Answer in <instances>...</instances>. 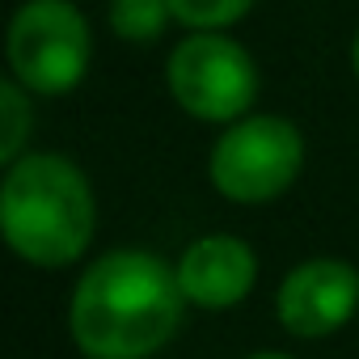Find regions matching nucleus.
<instances>
[{"mask_svg": "<svg viewBox=\"0 0 359 359\" xmlns=\"http://www.w3.org/2000/svg\"><path fill=\"white\" fill-rule=\"evenodd\" d=\"M169 97L199 123H237L258 102V64L224 30H191L165 64Z\"/></svg>", "mask_w": 359, "mask_h": 359, "instance_id": "5", "label": "nucleus"}, {"mask_svg": "<svg viewBox=\"0 0 359 359\" xmlns=\"http://www.w3.org/2000/svg\"><path fill=\"white\" fill-rule=\"evenodd\" d=\"M0 233L5 245L43 271L85 258L97 233V199L76 161L60 152H26L0 182Z\"/></svg>", "mask_w": 359, "mask_h": 359, "instance_id": "2", "label": "nucleus"}, {"mask_svg": "<svg viewBox=\"0 0 359 359\" xmlns=\"http://www.w3.org/2000/svg\"><path fill=\"white\" fill-rule=\"evenodd\" d=\"M9 76L34 97L72 93L93 64V30L72 0H26L9 22Z\"/></svg>", "mask_w": 359, "mask_h": 359, "instance_id": "4", "label": "nucleus"}, {"mask_svg": "<svg viewBox=\"0 0 359 359\" xmlns=\"http://www.w3.org/2000/svg\"><path fill=\"white\" fill-rule=\"evenodd\" d=\"M351 68H355V76H359V34H355V43H351Z\"/></svg>", "mask_w": 359, "mask_h": 359, "instance_id": "12", "label": "nucleus"}, {"mask_svg": "<svg viewBox=\"0 0 359 359\" xmlns=\"http://www.w3.org/2000/svg\"><path fill=\"white\" fill-rule=\"evenodd\" d=\"M177 271L152 250H106L68 300V334L85 359H152L182 325Z\"/></svg>", "mask_w": 359, "mask_h": 359, "instance_id": "1", "label": "nucleus"}, {"mask_svg": "<svg viewBox=\"0 0 359 359\" xmlns=\"http://www.w3.org/2000/svg\"><path fill=\"white\" fill-rule=\"evenodd\" d=\"M173 271H177V287H182L191 309L224 313L250 300L258 283V254L233 233H208L182 250Z\"/></svg>", "mask_w": 359, "mask_h": 359, "instance_id": "7", "label": "nucleus"}, {"mask_svg": "<svg viewBox=\"0 0 359 359\" xmlns=\"http://www.w3.org/2000/svg\"><path fill=\"white\" fill-rule=\"evenodd\" d=\"M169 9L187 30H229L254 9V0H169Z\"/></svg>", "mask_w": 359, "mask_h": 359, "instance_id": "10", "label": "nucleus"}, {"mask_svg": "<svg viewBox=\"0 0 359 359\" xmlns=\"http://www.w3.org/2000/svg\"><path fill=\"white\" fill-rule=\"evenodd\" d=\"M110 30L123 43H156L165 26L173 22L169 0H110Z\"/></svg>", "mask_w": 359, "mask_h": 359, "instance_id": "8", "label": "nucleus"}, {"mask_svg": "<svg viewBox=\"0 0 359 359\" xmlns=\"http://www.w3.org/2000/svg\"><path fill=\"white\" fill-rule=\"evenodd\" d=\"M250 359H292V355H283V351H258V355H250Z\"/></svg>", "mask_w": 359, "mask_h": 359, "instance_id": "11", "label": "nucleus"}, {"mask_svg": "<svg viewBox=\"0 0 359 359\" xmlns=\"http://www.w3.org/2000/svg\"><path fill=\"white\" fill-rule=\"evenodd\" d=\"M275 313L292 338H330L359 313V271L346 258L296 262L275 292Z\"/></svg>", "mask_w": 359, "mask_h": 359, "instance_id": "6", "label": "nucleus"}, {"mask_svg": "<svg viewBox=\"0 0 359 359\" xmlns=\"http://www.w3.org/2000/svg\"><path fill=\"white\" fill-rule=\"evenodd\" d=\"M304 169V135L283 114H245L229 123L208 156L216 195L241 208H262L292 191Z\"/></svg>", "mask_w": 359, "mask_h": 359, "instance_id": "3", "label": "nucleus"}, {"mask_svg": "<svg viewBox=\"0 0 359 359\" xmlns=\"http://www.w3.org/2000/svg\"><path fill=\"white\" fill-rule=\"evenodd\" d=\"M30 97L34 93L22 89L13 76L0 85V161H5V169L26 156V140H30V127H34Z\"/></svg>", "mask_w": 359, "mask_h": 359, "instance_id": "9", "label": "nucleus"}]
</instances>
